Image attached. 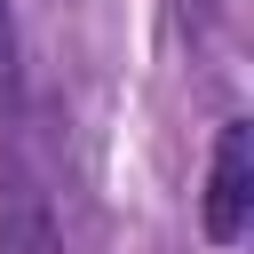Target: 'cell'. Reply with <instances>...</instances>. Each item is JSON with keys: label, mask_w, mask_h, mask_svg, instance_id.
Returning a JSON list of instances; mask_svg holds the SVG:
<instances>
[{"label": "cell", "mask_w": 254, "mask_h": 254, "mask_svg": "<svg viewBox=\"0 0 254 254\" xmlns=\"http://www.w3.org/2000/svg\"><path fill=\"white\" fill-rule=\"evenodd\" d=\"M0 254H64L48 198H40V190H32L16 167L0 175Z\"/></svg>", "instance_id": "2"}, {"label": "cell", "mask_w": 254, "mask_h": 254, "mask_svg": "<svg viewBox=\"0 0 254 254\" xmlns=\"http://www.w3.org/2000/svg\"><path fill=\"white\" fill-rule=\"evenodd\" d=\"M246 214H254V127H246V119H230V127L214 135V175H206V238H214V246H230V238L246 230Z\"/></svg>", "instance_id": "1"}, {"label": "cell", "mask_w": 254, "mask_h": 254, "mask_svg": "<svg viewBox=\"0 0 254 254\" xmlns=\"http://www.w3.org/2000/svg\"><path fill=\"white\" fill-rule=\"evenodd\" d=\"M16 95H24V64H16V16H8V0H0V119L16 111Z\"/></svg>", "instance_id": "3"}]
</instances>
